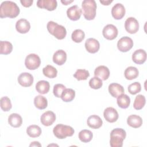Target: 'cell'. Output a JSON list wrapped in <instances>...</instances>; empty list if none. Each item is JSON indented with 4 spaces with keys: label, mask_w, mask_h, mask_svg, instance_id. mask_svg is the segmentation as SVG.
I'll list each match as a JSON object with an SVG mask.
<instances>
[{
    "label": "cell",
    "mask_w": 147,
    "mask_h": 147,
    "mask_svg": "<svg viewBox=\"0 0 147 147\" xmlns=\"http://www.w3.org/2000/svg\"><path fill=\"white\" fill-rule=\"evenodd\" d=\"M20 8L17 5L10 1H3L0 6V17L1 18L9 17L15 18L20 14Z\"/></svg>",
    "instance_id": "cell-1"
},
{
    "label": "cell",
    "mask_w": 147,
    "mask_h": 147,
    "mask_svg": "<svg viewBox=\"0 0 147 147\" xmlns=\"http://www.w3.org/2000/svg\"><path fill=\"white\" fill-rule=\"evenodd\" d=\"M126 136V131L122 128H115L110 133V144L111 147H122Z\"/></svg>",
    "instance_id": "cell-2"
},
{
    "label": "cell",
    "mask_w": 147,
    "mask_h": 147,
    "mask_svg": "<svg viewBox=\"0 0 147 147\" xmlns=\"http://www.w3.org/2000/svg\"><path fill=\"white\" fill-rule=\"evenodd\" d=\"M83 14L87 20H92L96 16V3L94 0H84L82 3Z\"/></svg>",
    "instance_id": "cell-3"
},
{
    "label": "cell",
    "mask_w": 147,
    "mask_h": 147,
    "mask_svg": "<svg viewBox=\"0 0 147 147\" xmlns=\"http://www.w3.org/2000/svg\"><path fill=\"white\" fill-rule=\"evenodd\" d=\"M47 28L49 33L59 40L64 39L67 34L66 29L63 25L50 21L48 22Z\"/></svg>",
    "instance_id": "cell-4"
},
{
    "label": "cell",
    "mask_w": 147,
    "mask_h": 147,
    "mask_svg": "<svg viewBox=\"0 0 147 147\" xmlns=\"http://www.w3.org/2000/svg\"><path fill=\"white\" fill-rule=\"evenodd\" d=\"M74 129L70 126L57 124L53 128V132L55 137L59 139H64L71 137L74 134Z\"/></svg>",
    "instance_id": "cell-5"
},
{
    "label": "cell",
    "mask_w": 147,
    "mask_h": 147,
    "mask_svg": "<svg viewBox=\"0 0 147 147\" xmlns=\"http://www.w3.org/2000/svg\"><path fill=\"white\" fill-rule=\"evenodd\" d=\"M41 64L40 57L35 53L28 55L25 60V65L26 67L30 70H34L38 68Z\"/></svg>",
    "instance_id": "cell-6"
},
{
    "label": "cell",
    "mask_w": 147,
    "mask_h": 147,
    "mask_svg": "<svg viewBox=\"0 0 147 147\" xmlns=\"http://www.w3.org/2000/svg\"><path fill=\"white\" fill-rule=\"evenodd\" d=\"M133 46V40L127 36L121 38L117 42V48L121 52H126L130 50Z\"/></svg>",
    "instance_id": "cell-7"
},
{
    "label": "cell",
    "mask_w": 147,
    "mask_h": 147,
    "mask_svg": "<svg viewBox=\"0 0 147 147\" xmlns=\"http://www.w3.org/2000/svg\"><path fill=\"white\" fill-rule=\"evenodd\" d=\"M118 29L113 24H108L105 26L102 30L103 37L109 40L115 39L118 35Z\"/></svg>",
    "instance_id": "cell-8"
},
{
    "label": "cell",
    "mask_w": 147,
    "mask_h": 147,
    "mask_svg": "<svg viewBox=\"0 0 147 147\" xmlns=\"http://www.w3.org/2000/svg\"><path fill=\"white\" fill-rule=\"evenodd\" d=\"M125 30L130 34L136 33L139 29V23L134 17L127 18L125 22Z\"/></svg>",
    "instance_id": "cell-9"
},
{
    "label": "cell",
    "mask_w": 147,
    "mask_h": 147,
    "mask_svg": "<svg viewBox=\"0 0 147 147\" xmlns=\"http://www.w3.org/2000/svg\"><path fill=\"white\" fill-rule=\"evenodd\" d=\"M18 82L23 87H30L33 83V77L30 73L23 72L18 76Z\"/></svg>",
    "instance_id": "cell-10"
},
{
    "label": "cell",
    "mask_w": 147,
    "mask_h": 147,
    "mask_svg": "<svg viewBox=\"0 0 147 147\" xmlns=\"http://www.w3.org/2000/svg\"><path fill=\"white\" fill-rule=\"evenodd\" d=\"M103 116L107 122L113 123L117 121L119 115L117 111L114 108L109 107L104 110Z\"/></svg>",
    "instance_id": "cell-11"
},
{
    "label": "cell",
    "mask_w": 147,
    "mask_h": 147,
    "mask_svg": "<svg viewBox=\"0 0 147 147\" xmlns=\"http://www.w3.org/2000/svg\"><path fill=\"white\" fill-rule=\"evenodd\" d=\"M56 120V115L52 111H47L44 113L40 118L41 123L46 126L52 125Z\"/></svg>",
    "instance_id": "cell-12"
},
{
    "label": "cell",
    "mask_w": 147,
    "mask_h": 147,
    "mask_svg": "<svg viewBox=\"0 0 147 147\" xmlns=\"http://www.w3.org/2000/svg\"><path fill=\"white\" fill-rule=\"evenodd\" d=\"M85 48L89 53H95L99 51L100 44L96 39L89 38L85 42Z\"/></svg>",
    "instance_id": "cell-13"
},
{
    "label": "cell",
    "mask_w": 147,
    "mask_h": 147,
    "mask_svg": "<svg viewBox=\"0 0 147 147\" xmlns=\"http://www.w3.org/2000/svg\"><path fill=\"white\" fill-rule=\"evenodd\" d=\"M125 8L124 6L120 3H116L111 9V14L115 20L122 19L125 14Z\"/></svg>",
    "instance_id": "cell-14"
},
{
    "label": "cell",
    "mask_w": 147,
    "mask_h": 147,
    "mask_svg": "<svg viewBox=\"0 0 147 147\" xmlns=\"http://www.w3.org/2000/svg\"><path fill=\"white\" fill-rule=\"evenodd\" d=\"M82 10L77 5H74L69 7L67 10V17L72 21L78 20L82 15Z\"/></svg>",
    "instance_id": "cell-15"
},
{
    "label": "cell",
    "mask_w": 147,
    "mask_h": 147,
    "mask_svg": "<svg viewBox=\"0 0 147 147\" xmlns=\"http://www.w3.org/2000/svg\"><path fill=\"white\" fill-rule=\"evenodd\" d=\"M37 6L48 11H53L57 7V3L56 0H38L37 2Z\"/></svg>",
    "instance_id": "cell-16"
},
{
    "label": "cell",
    "mask_w": 147,
    "mask_h": 147,
    "mask_svg": "<svg viewBox=\"0 0 147 147\" xmlns=\"http://www.w3.org/2000/svg\"><path fill=\"white\" fill-rule=\"evenodd\" d=\"M146 60V53L145 51L139 49L134 52L132 55V60L137 64H142Z\"/></svg>",
    "instance_id": "cell-17"
},
{
    "label": "cell",
    "mask_w": 147,
    "mask_h": 147,
    "mask_svg": "<svg viewBox=\"0 0 147 147\" xmlns=\"http://www.w3.org/2000/svg\"><path fill=\"white\" fill-rule=\"evenodd\" d=\"M16 28L18 32L25 34L29 32L30 29V24L29 22L24 18L18 20L16 24Z\"/></svg>",
    "instance_id": "cell-18"
},
{
    "label": "cell",
    "mask_w": 147,
    "mask_h": 147,
    "mask_svg": "<svg viewBox=\"0 0 147 147\" xmlns=\"http://www.w3.org/2000/svg\"><path fill=\"white\" fill-rule=\"evenodd\" d=\"M94 75L102 80H106L110 76V71L107 67L105 65H100L95 68L94 71Z\"/></svg>",
    "instance_id": "cell-19"
},
{
    "label": "cell",
    "mask_w": 147,
    "mask_h": 147,
    "mask_svg": "<svg viewBox=\"0 0 147 147\" xmlns=\"http://www.w3.org/2000/svg\"><path fill=\"white\" fill-rule=\"evenodd\" d=\"M87 125L94 129H99L100 127L103 124V121L102 119L97 115H90L87 120Z\"/></svg>",
    "instance_id": "cell-20"
},
{
    "label": "cell",
    "mask_w": 147,
    "mask_h": 147,
    "mask_svg": "<svg viewBox=\"0 0 147 147\" xmlns=\"http://www.w3.org/2000/svg\"><path fill=\"white\" fill-rule=\"evenodd\" d=\"M67 60V53L62 50L59 49L56 51L53 56V61L57 65H61L64 64Z\"/></svg>",
    "instance_id": "cell-21"
},
{
    "label": "cell",
    "mask_w": 147,
    "mask_h": 147,
    "mask_svg": "<svg viewBox=\"0 0 147 147\" xmlns=\"http://www.w3.org/2000/svg\"><path fill=\"white\" fill-rule=\"evenodd\" d=\"M109 92L114 98H117L120 95L123 94L124 88L122 86L118 83H113L109 86Z\"/></svg>",
    "instance_id": "cell-22"
},
{
    "label": "cell",
    "mask_w": 147,
    "mask_h": 147,
    "mask_svg": "<svg viewBox=\"0 0 147 147\" xmlns=\"http://www.w3.org/2000/svg\"><path fill=\"white\" fill-rule=\"evenodd\" d=\"M127 123L129 126L133 128H138L141 126L142 119L141 117L137 115H130L127 118Z\"/></svg>",
    "instance_id": "cell-23"
},
{
    "label": "cell",
    "mask_w": 147,
    "mask_h": 147,
    "mask_svg": "<svg viewBox=\"0 0 147 147\" xmlns=\"http://www.w3.org/2000/svg\"><path fill=\"white\" fill-rule=\"evenodd\" d=\"M8 123L12 127H19L22 123V117L17 113H12L8 118Z\"/></svg>",
    "instance_id": "cell-24"
},
{
    "label": "cell",
    "mask_w": 147,
    "mask_h": 147,
    "mask_svg": "<svg viewBox=\"0 0 147 147\" xmlns=\"http://www.w3.org/2000/svg\"><path fill=\"white\" fill-rule=\"evenodd\" d=\"M50 85L48 81L40 80L36 84V90L41 94H45L49 91Z\"/></svg>",
    "instance_id": "cell-25"
},
{
    "label": "cell",
    "mask_w": 147,
    "mask_h": 147,
    "mask_svg": "<svg viewBox=\"0 0 147 147\" xmlns=\"http://www.w3.org/2000/svg\"><path fill=\"white\" fill-rule=\"evenodd\" d=\"M117 102L119 107L122 109H126L130 105V98L126 94H122L117 97Z\"/></svg>",
    "instance_id": "cell-26"
},
{
    "label": "cell",
    "mask_w": 147,
    "mask_h": 147,
    "mask_svg": "<svg viewBox=\"0 0 147 147\" xmlns=\"http://www.w3.org/2000/svg\"><path fill=\"white\" fill-rule=\"evenodd\" d=\"M34 104L36 107L38 109L43 110L47 107L48 101L46 98L41 95H38L34 98Z\"/></svg>",
    "instance_id": "cell-27"
},
{
    "label": "cell",
    "mask_w": 147,
    "mask_h": 147,
    "mask_svg": "<svg viewBox=\"0 0 147 147\" xmlns=\"http://www.w3.org/2000/svg\"><path fill=\"white\" fill-rule=\"evenodd\" d=\"M139 72L138 69L135 67H127L124 72L125 77L127 80H133L137 78L138 76Z\"/></svg>",
    "instance_id": "cell-28"
},
{
    "label": "cell",
    "mask_w": 147,
    "mask_h": 147,
    "mask_svg": "<svg viewBox=\"0 0 147 147\" xmlns=\"http://www.w3.org/2000/svg\"><path fill=\"white\" fill-rule=\"evenodd\" d=\"M41 129L36 125H30L26 129V133L29 137L32 138L39 137L41 135Z\"/></svg>",
    "instance_id": "cell-29"
},
{
    "label": "cell",
    "mask_w": 147,
    "mask_h": 147,
    "mask_svg": "<svg viewBox=\"0 0 147 147\" xmlns=\"http://www.w3.org/2000/svg\"><path fill=\"white\" fill-rule=\"evenodd\" d=\"M75 96V91L72 88H65L61 94V98L65 102H71Z\"/></svg>",
    "instance_id": "cell-30"
},
{
    "label": "cell",
    "mask_w": 147,
    "mask_h": 147,
    "mask_svg": "<svg viewBox=\"0 0 147 147\" xmlns=\"http://www.w3.org/2000/svg\"><path fill=\"white\" fill-rule=\"evenodd\" d=\"M79 138L83 142H88L91 141L93 134L91 131L87 129H84L81 130L79 133Z\"/></svg>",
    "instance_id": "cell-31"
},
{
    "label": "cell",
    "mask_w": 147,
    "mask_h": 147,
    "mask_svg": "<svg viewBox=\"0 0 147 147\" xmlns=\"http://www.w3.org/2000/svg\"><path fill=\"white\" fill-rule=\"evenodd\" d=\"M42 73L44 76L48 78H55L57 76V71L53 66L47 65L42 69Z\"/></svg>",
    "instance_id": "cell-32"
},
{
    "label": "cell",
    "mask_w": 147,
    "mask_h": 147,
    "mask_svg": "<svg viewBox=\"0 0 147 147\" xmlns=\"http://www.w3.org/2000/svg\"><path fill=\"white\" fill-rule=\"evenodd\" d=\"M146 103L145 97L142 95H138L136 96L133 103V107L136 110H141L145 106Z\"/></svg>",
    "instance_id": "cell-33"
},
{
    "label": "cell",
    "mask_w": 147,
    "mask_h": 147,
    "mask_svg": "<svg viewBox=\"0 0 147 147\" xmlns=\"http://www.w3.org/2000/svg\"><path fill=\"white\" fill-rule=\"evenodd\" d=\"M85 37L84 32L81 29H76L75 30L71 35L72 40L77 43L82 42Z\"/></svg>",
    "instance_id": "cell-34"
},
{
    "label": "cell",
    "mask_w": 147,
    "mask_h": 147,
    "mask_svg": "<svg viewBox=\"0 0 147 147\" xmlns=\"http://www.w3.org/2000/svg\"><path fill=\"white\" fill-rule=\"evenodd\" d=\"M13 45L9 41H1V54L8 55L11 52Z\"/></svg>",
    "instance_id": "cell-35"
},
{
    "label": "cell",
    "mask_w": 147,
    "mask_h": 147,
    "mask_svg": "<svg viewBox=\"0 0 147 147\" xmlns=\"http://www.w3.org/2000/svg\"><path fill=\"white\" fill-rule=\"evenodd\" d=\"M89 76V72L84 69H78L74 74V76L78 80H85Z\"/></svg>",
    "instance_id": "cell-36"
},
{
    "label": "cell",
    "mask_w": 147,
    "mask_h": 147,
    "mask_svg": "<svg viewBox=\"0 0 147 147\" xmlns=\"http://www.w3.org/2000/svg\"><path fill=\"white\" fill-rule=\"evenodd\" d=\"M0 105L1 108L3 111H8L12 107L10 99L7 96H3L1 98Z\"/></svg>",
    "instance_id": "cell-37"
},
{
    "label": "cell",
    "mask_w": 147,
    "mask_h": 147,
    "mask_svg": "<svg viewBox=\"0 0 147 147\" xmlns=\"http://www.w3.org/2000/svg\"><path fill=\"white\" fill-rule=\"evenodd\" d=\"M103 85L102 80L96 76H94L89 81V86L91 88L97 90L99 89L102 87Z\"/></svg>",
    "instance_id": "cell-38"
},
{
    "label": "cell",
    "mask_w": 147,
    "mask_h": 147,
    "mask_svg": "<svg viewBox=\"0 0 147 147\" xmlns=\"http://www.w3.org/2000/svg\"><path fill=\"white\" fill-rule=\"evenodd\" d=\"M141 90V86L139 82H134L128 86V91L132 95L140 92Z\"/></svg>",
    "instance_id": "cell-39"
},
{
    "label": "cell",
    "mask_w": 147,
    "mask_h": 147,
    "mask_svg": "<svg viewBox=\"0 0 147 147\" xmlns=\"http://www.w3.org/2000/svg\"><path fill=\"white\" fill-rule=\"evenodd\" d=\"M65 86L62 84H56L53 87V92L54 95L57 98H60L62 92L65 89Z\"/></svg>",
    "instance_id": "cell-40"
},
{
    "label": "cell",
    "mask_w": 147,
    "mask_h": 147,
    "mask_svg": "<svg viewBox=\"0 0 147 147\" xmlns=\"http://www.w3.org/2000/svg\"><path fill=\"white\" fill-rule=\"evenodd\" d=\"M33 2V0H23V1L21 0V1H20V2L21 3L22 5L25 7H30L32 5Z\"/></svg>",
    "instance_id": "cell-41"
},
{
    "label": "cell",
    "mask_w": 147,
    "mask_h": 147,
    "mask_svg": "<svg viewBox=\"0 0 147 147\" xmlns=\"http://www.w3.org/2000/svg\"><path fill=\"white\" fill-rule=\"evenodd\" d=\"M29 146H41V145L38 141H34V142H32Z\"/></svg>",
    "instance_id": "cell-42"
},
{
    "label": "cell",
    "mask_w": 147,
    "mask_h": 147,
    "mask_svg": "<svg viewBox=\"0 0 147 147\" xmlns=\"http://www.w3.org/2000/svg\"><path fill=\"white\" fill-rule=\"evenodd\" d=\"M99 2L101 3H102L103 5H109L110 3L113 2V1L112 0L111 1H110V0H109V1H101V0H100Z\"/></svg>",
    "instance_id": "cell-43"
},
{
    "label": "cell",
    "mask_w": 147,
    "mask_h": 147,
    "mask_svg": "<svg viewBox=\"0 0 147 147\" xmlns=\"http://www.w3.org/2000/svg\"><path fill=\"white\" fill-rule=\"evenodd\" d=\"M73 1H66V0L63 1V0H61V2L62 3H63L64 5H67L69 4L70 3L72 2Z\"/></svg>",
    "instance_id": "cell-44"
}]
</instances>
